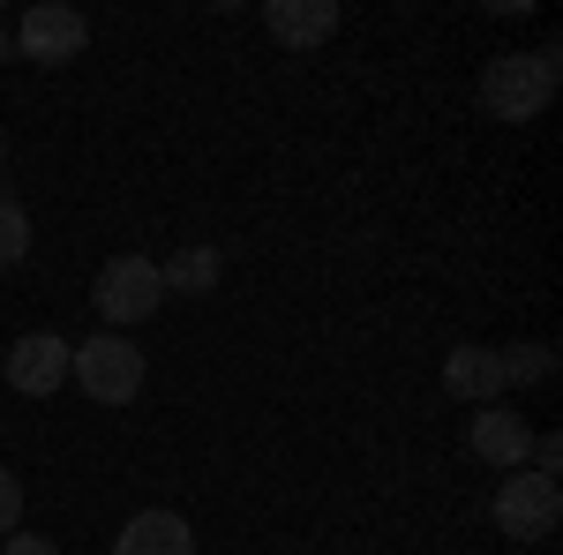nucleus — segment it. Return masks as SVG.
Masks as SVG:
<instances>
[{"label": "nucleus", "instance_id": "f257e3e1", "mask_svg": "<svg viewBox=\"0 0 563 555\" xmlns=\"http://www.w3.org/2000/svg\"><path fill=\"white\" fill-rule=\"evenodd\" d=\"M563 84V53L556 45H533V53H496L488 68H481V106H488V121H541L549 113V98Z\"/></svg>", "mask_w": 563, "mask_h": 555}, {"label": "nucleus", "instance_id": "f03ea898", "mask_svg": "<svg viewBox=\"0 0 563 555\" xmlns=\"http://www.w3.org/2000/svg\"><path fill=\"white\" fill-rule=\"evenodd\" d=\"M68 376L98 398V406H129L135 390H143V353H135L121 331H106V338H90L68 353Z\"/></svg>", "mask_w": 563, "mask_h": 555}, {"label": "nucleus", "instance_id": "7ed1b4c3", "mask_svg": "<svg viewBox=\"0 0 563 555\" xmlns=\"http://www.w3.org/2000/svg\"><path fill=\"white\" fill-rule=\"evenodd\" d=\"M8 45H23L38 68H68V60H84L90 23H84V8H68V0H38V8L15 23V38H8Z\"/></svg>", "mask_w": 563, "mask_h": 555}, {"label": "nucleus", "instance_id": "20e7f679", "mask_svg": "<svg viewBox=\"0 0 563 555\" xmlns=\"http://www.w3.org/2000/svg\"><path fill=\"white\" fill-rule=\"evenodd\" d=\"M158 308H166V278H158L151 256H113L98 270V315L106 323H143Z\"/></svg>", "mask_w": 563, "mask_h": 555}, {"label": "nucleus", "instance_id": "39448f33", "mask_svg": "<svg viewBox=\"0 0 563 555\" xmlns=\"http://www.w3.org/2000/svg\"><path fill=\"white\" fill-rule=\"evenodd\" d=\"M563 518V488L549 473H511L504 488H496V525L511 533V541H549Z\"/></svg>", "mask_w": 563, "mask_h": 555}, {"label": "nucleus", "instance_id": "423d86ee", "mask_svg": "<svg viewBox=\"0 0 563 555\" xmlns=\"http://www.w3.org/2000/svg\"><path fill=\"white\" fill-rule=\"evenodd\" d=\"M68 353L76 345L53 338V331H31V338L8 345V390H23V398H45V390L68 384Z\"/></svg>", "mask_w": 563, "mask_h": 555}, {"label": "nucleus", "instance_id": "0eeeda50", "mask_svg": "<svg viewBox=\"0 0 563 555\" xmlns=\"http://www.w3.org/2000/svg\"><path fill=\"white\" fill-rule=\"evenodd\" d=\"M466 443H474L481 466H504V473H526V458H533V428H526L511 406H481L474 428H466Z\"/></svg>", "mask_w": 563, "mask_h": 555}, {"label": "nucleus", "instance_id": "6e6552de", "mask_svg": "<svg viewBox=\"0 0 563 555\" xmlns=\"http://www.w3.org/2000/svg\"><path fill=\"white\" fill-rule=\"evenodd\" d=\"M263 31L278 45H294V53H308V45H323L339 31V0H271L263 8Z\"/></svg>", "mask_w": 563, "mask_h": 555}, {"label": "nucleus", "instance_id": "1a4fd4ad", "mask_svg": "<svg viewBox=\"0 0 563 555\" xmlns=\"http://www.w3.org/2000/svg\"><path fill=\"white\" fill-rule=\"evenodd\" d=\"M113 555H196V525L180 511H135L129 525H121Z\"/></svg>", "mask_w": 563, "mask_h": 555}, {"label": "nucleus", "instance_id": "9d476101", "mask_svg": "<svg viewBox=\"0 0 563 555\" xmlns=\"http://www.w3.org/2000/svg\"><path fill=\"white\" fill-rule=\"evenodd\" d=\"M443 390H451V398H474V406H496V398H504V360H496V345H451Z\"/></svg>", "mask_w": 563, "mask_h": 555}, {"label": "nucleus", "instance_id": "9b49d317", "mask_svg": "<svg viewBox=\"0 0 563 555\" xmlns=\"http://www.w3.org/2000/svg\"><path fill=\"white\" fill-rule=\"evenodd\" d=\"M158 278H166V300H196V293H211L218 286V248H180V256L158 263Z\"/></svg>", "mask_w": 563, "mask_h": 555}, {"label": "nucleus", "instance_id": "f8f14e48", "mask_svg": "<svg viewBox=\"0 0 563 555\" xmlns=\"http://www.w3.org/2000/svg\"><path fill=\"white\" fill-rule=\"evenodd\" d=\"M496 360H504V384H549V376H556V345H504V353H496Z\"/></svg>", "mask_w": 563, "mask_h": 555}, {"label": "nucleus", "instance_id": "ddd939ff", "mask_svg": "<svg viewBox=\"0 0 563 555\" xmlns=\"http://www.w3.org/2000/svg\"><path fill=\"white\" fill-rule=\"evenodd\" d=\"M31 256V211L15 196H0V263H23Z\"/></svg>", "mask_w": 563, "mask_h": 555}, {"label": "nucleus", "instance_id": "4468645a", "mask_svg": "<svg viewBox=\"0 0 563 555\" xmlns=\"http://www.w3.org/2000/svg\"><path fill=\"white\" fill-rule=\"evenodd\" d=\"M15 525H23V480H15V473L0 466V541H8Z\"/></svg>", "mask_w": 563, "mask_h": 555}, {"label": "nucleus", "instance_id": "2eb2a0df", "mask_svg": "<svg viewBox=\"0 0 563 555\" xmlns=\"http://www.w3.org/2000/svg\"><path fill=\"white\" fill-rule=\"evenodd\" d=\"M533 473H549V480L563 473V435H533Z\"/></svg>", "mask_w": 563, "mask_h": 555}, {"label": "nucleus", "instance_id": "dca6fc26", "mask_svg": "<svg viewBox=\"0 0 563 555\" xmlns=\"http://www.w3.org/2000/svg\"><path fill=\"white\" fill-rule=\"evenodd\" d=\"M8 555H60V541H45V533H23V525H15V533H8Z\"/></svg>", "mask_w": 563, "mask_h": 555}, {"label": "nucleus", "instance_id": "f3484780", "mask_svg": "<svg viewBox=\"0 0 563 555\" xmlns=\"http://www.w3.org/2000/svg\"><path fill=\"white\" fill-rule=\"evenodd\" d=\"M0 60H8V23H0Z\"/></svg>", "mask_w": 563, "mask_h": 555}, {"label": "nucleus", "instance_id": "a211bd4d", "mask_svg": "<svg viewBox=\"0 0 563 555\" xmlns=\"http://www.w3.org/2000/svg\"><path fill=\"white\" fill-rule=\"evenodd\" d=\"M0 173H8V151H0Z\"/></svg>", "mask_w": 563, "mask_h": 555}]
</instances>
